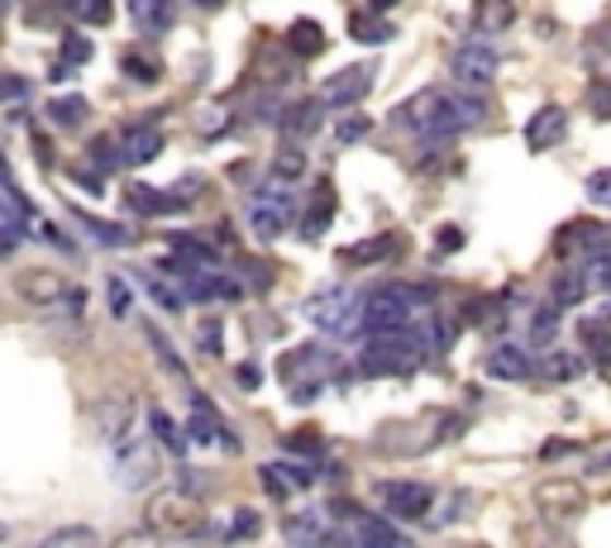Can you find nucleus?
Instances as JSON below:
<instances>
[{"label":"nucleus","instance_id":"nucleus-27","mask_svg":"<svg viewBox=\"0 0 611 548\" xmlns=\"http://www.w3.org/2000/svg\"><path fill=\"white\" fill-rule=\"evenodd\" d=\"M516 20V10H512V0H478V29L483 34H497L506 29V24Z\"/></svg>","mask_w":611,"mask_h":548},{"label":"nucleus","instance_id":"nucleus-50","mask_svg":"<svg viewBox=\"0 0 611 548\" xmlns=\"http://www.w3.org/2000/svg\"><path fill=\"white\" fill-rule=\"evenodd\" d=\"M91 58V44H86V38H68V62H86Z\"/></svg>","mask_w":611,"mask_h":548},{"label":"nucleus","instance_id":"nucleus-48","mask_svg":"<svg viewBox=\"0 0 611 548\" xmlns=\"http://www.w3.org/2000/svg\"><path fill=\"white\" fill-rule=\"evenodd\" d=\"M435 248H439V253H459V248H463V229L459 225H445V229L435 234Z\"/></svg>","mask_w":611,"mask_h":548},{"label":"nucleus","instance_id":"nucleus-23","mask_svg":"<svg viewBox=\"0 0 611 548\" xmlns=\"http://www.w3.org/2000/svg\"><path fill=\"white\" fill-rule=\"evenodd\" d=\"M282 534H287L292 544H320V539H330V529H325V515H320V511L292 515L287 525H282Z\"/></svg>","mask_w":611,"mask_h":548},{"label":"nucleus","instance_id":"nucleus-32","mask_svg":"<svg viewBox=\"0 0 611 548\" xmlns=\"http://www.w3.org/2000/svg\"><path fill=\"white\" fill-rule=\"evenodd\" d=\"M48 115H54L58 129H77V124H86V100L82 96H62V100L48 106Z\"/></svg>","mask_w":611,"mask_h":548},{"label":"nucleus","instance_id":"nucleus-6","mask_svg":"<svg viewBox=\"0 0 611 548\" xmlns=\"http://www.w3.org/2000/svg\"><path fill=\"white\" fill-rule=\"evenodd\" d=\"M110 453H115L120 487H129V491H144L153 481V473H158V458H153V449L139 439V429H134V434H125L120 443H110Z\"/></svg>","mask_w":611,"mask_h":548},{"label":"nucleus","instance_id":"nucleus-52","mask_svg":"<svg viewBox=\"0 0 611 548\" xmlns=\"http://www.w3.org/2000/svg\"><path fill=\"white\" fill-rule=\"evenodd\" d=\"M201 344L211 348V354H220V324H205V330H201Z\"/></svg>","mask_w":611,"mask_h":548},{"label":"nucleus","instance_id":"nucleus-31","mask_svg":"<svg viewBox=\"0 0 611 548\" xmlns=\"http://www.w3.org/2000/svg\"><path fill=\"white\" fill-rule=\"evenodd\" d=\"M554 334H559V306L536 310V315H530V344H536V348H550Z\"/></svg>","mask_w":611,"mask_h":548},{"label":"nucleus","instance_id":"nucleus-1","mask_svg":"<svg viewBox=\"0 0 611 548\" xmlns=\"http://www.w3.org/2000/svg\"><path fill=\"white\" fill-rule=\"evenodd\" d=\"M483 120V106L468 96H445V91H421L407 106L392 110V129H407V134H421L425 143H445L463 129H473Z\"/></svg>","mask_w":611,"mask_h":548},{"label":"nucleus","instance_id":"nucleus-45","mask_svg":"<svg viewBox=\"0 0 611 548\" xmlns=\"http://www.w3.org/2000/svg\"><path fill=\"white\" fill-rule=\"evenodd\" d=\"M254 534H258V515L239 511V515H234V525L225 529V539H254Z\"/></svg>","mask_w":611,"mask_h":548},{"label":"nucleus","instance_id":"nucleus-41","mask_svg":"<svg viewBox=\"0 0 611 548\" xmlns=\"http://www.w3.org/2000/svg\"><path fill=\"white\" fill-rule=\"evenodd\" d=\"M278 473L287 477V487H292V491H306L310 481H316V473H310L306 463H278Z\"/></svg>","mask_w":611,"mask_h":548},{"label":"nucleus","instance_id":"nucleus-44","mask_svg":"<svg viewBox=\"0 0 611 548\" xmlns=\"http://www.w3.org/2000/svg\"><path fill=\"white\" fill-rule=\"evenodd\" d=\"M125 72L139 76V82H158V62H149V58H139V53H125Z\"/></svg>","mask_w":611,"mask_h":548},{"label":"nucleus","instance_id":"nucleus-5","mask_svg":"<svg viewBox=\"0 0 611 548\" xmlns=\"http://www.w3.org/2000/svg\"><path fill=\"white\" fill-rule=\"evenodd\" d=\"M149 529L153 534H201V511H197V501H191L187 491H163V496H153V505H149Z\"/></svg>","mask_w":611,"mask_h":548},{"label":"nucleus","instance_id":"nucleus-19","mask_svg":"<svg viewBox=\"0 0 611 548\" xmlns=\"http://www.w3.org/2000/svg\"><path fill=\"white\" fill-rule=\"evenodd\" d=\"M129 15H134L139 34H149V38L173 29V5L167 0H129Z\"/></svg>","mask_w":611,"mask_h":548},{"label":"nucleus","instance_id":"nucleus-38","mask_svg":"<svg viewBox=\"0 0 611 548\" xmlns=\"http://www.w3.org/2000/svg\"><path fill=\"white\" fill-rule=\"evenodd\" d=\"M82 225H86L91 234H96V239L106 243V248H120V243L129 239V234H125L120 225H106V219H91V215H82Z\"/></svg>","mask_w":611,"mask_h":548},{"label":"nucleus","instance_id":"nucleus-54","mask_svg":"<svg viewBox=\"0 0 611 548\" xmlns=\"http://www.w3.org/2000/svg\"><path fill=\"white\" fill-rule=\"evenodd\" d=\"M15 243H20V234L0 229V258H10V253H15Z\"/></svg>","mask_w":611,"mask_h":548},{"label":"nucleus","instance_id":"nucleus-20","mask_svg":"<svg viewBox=\"0 0 611 548\" xmlns=\"http://www.w3.org/2000/svg\"><path fill=\"white\" fill-rule=\"evenodd\" d=\"M354 539H359V544H368V548H383V544H407V534H401V529L392 525V520L363 511V515L354 520Z\"/></svg>","mask_w":611,"mask_h":548},{"label":"nucleus","instance_id":"nucleus-11","mask_svg":"<svg viewBox=\"0 0 611 548\" xmlns=\"http://www.w3.org/2000/svg\"><path fill=\"white\" fill-rule=\"evenodd\" d=\"M96 434H101V443H120L125 434H134V401L129 396H106L96 406Z\"/></svg>","mask_w":611,"mask_h":548},{"label":"nucleus","instance_id":"nucleus-9","mask_svg":"<svg viewBox=\"0 0 611 548\" xmlns=\"http://www.w3.org/2000/svg\"><path fill=\"white\" fill-rule=\"evenodd\" d=\"M373 76H378V68L373 62H359V68H344V72H334L330 82H325V106H334V110H344V106H359L363 96H368V86H373Z\"/></svg>","mask_w":611,"mask_h":548},{"label":"nucleus","instance_id":"nucleus-28","mask_svg":"<svg viewBox=\"0 0 611 548\" xmlns=\"http://www.w3.org/2000/svg\"><path fill=\"white\" fill-rule=\"evenodd\" d=\"M583 296H588V277H583V272H559L554 277V306L568 310V306H578Z\"/></svg>","mask_w":611,"mask_h":548},{"label":"nucleus","instance_id":"nucleus-42","mask_svg":"<svg viewBox=\"0 0 611 548\" xmlns=\"http://www.w3.org/2000/svg\"><path fill=\"white\" fill-rule=\"evenodd\" d=\"M588 106H592L597 120H611V82H592V91H588Z\"/></svg>","mask_w":611,"mask_h":548},{"label":"nucleus","instance_id":"nucleus-39","mask_svg":"<svg viewBox=\"0 0 611 548\" xmlns=\"http://www.w3.org/2000/svg\"><path fill=\"white\" fill-rule=\"evenodd\" d=\"M368 120H363V115H344V120L340 124H334V139H340V143H359L363 134H368Z\"/></svg>","mask_w":611,"mask_h":548},{"label":"nucleus","instance_id":"nucleus-36","mask_svg":"<svg viewBox=\"0 0 611 548\" xmlns=\"http://www.w3.org/2000/svg\"><path fill=\"white\" fill-rule=\"evenodd\" d=\"M72 10H77V20L82 24H110V0H72Z\"/></svg>","mask_w":611,"mask_h":548},{"label":"nucleus","instance_id":"nucleus-4","mask_svg":"<svg viewBox=\"0 0 611 548\" xmlns=\"http://www.w3.org/2000/svg\"><path fill=\"white\" fill-rule=\"evenodd\" d=\"M497 68H502V53L487 44L483 34L463 38V44L449 53V72L459 76L463 86H473V91H483V86H492V82H497Z\"/></svg>","mask_w":611,"mask_h":548},{"label":"nucleus","instance_id":"nucleus-49","mask_svg":"<svg viewBox=\"0 0 611 548\" xmlns=\"http://www.w3.org/2000/svg\"><path fill=\"white\" fill-rule=\"evenodd\" d=\"M44 234H48V243H54V248H62V253H77V243L68 239V234H62L58 225H44Z\"/></svg>","mask_w":611,"mask_h":548},{"label":"nucleus","instance_id":"nucleus-56","mask_svg":"<svg viewBox=\"0 0 611 548\" xmlns=\"http://www.w3.org/2000/svg\"><path fill=\"white\" fill-rule=\"evenodd\" d=\"M368 5H373V10H392L397 0H368Z\"/></svg>","mask_w":611,"mask_h":548},{"label":"nucleus","instance_id":"nucleus-16","mask_svg":"<svg viewBox=\"0 0 611 548\" xmlns=\"http://www.w3.org/2000/svg\"><path fill=\"white\" fill-rule=\"evenodd\" d=\"M163 153V129H153V124H129L125 129V163H134V167H144L153 163Z\"/></svg>","mask_w":611,"mask_h":548},{"label":"nucleus","instance_id":"nucleus-29","mask_svg":"<svg viewBox=\"0 0 611 548\" xmlns=\"http://www.w3.org/2000/svg\"><path fill=\"white\" fill-rule=\"evenodd\" d=\"M349 34H354L359 44H387V38H392V24L383 15H354L349 20Z\"/></svg>","mask_w":611,"mask_h":548},{"label":"nucleus","instance_id":"nucleus-26","mask_svg":"<svg viewBox=\"0 0 611 548\" xmlns=\"http://www.w3.org/2000/svg\"><path fill=\"white\" fill-rule=\"evenodd\" d=\"M392 253H397V239H392V234H383V239H368L363 248H349V253H340V263L368 267V263H378V258H392Z\"/></svg>","mask_w":611,"mask_h":548},{"label":"nucleus","instance_id":"nucleus-34","mask_svg":"<svg viewBox=\"0 0 611 548\" xmlns=\"http://www.w3.org/2000/svg\"><path fill=\"white\" fill-rule=\"evenodd\" d=\"M302 172H306V153L302 148H282L278 163H272V177L278 181H302Z\"/></svg>","mask_w":611,"mask_h":548},{"label":"nucleus","instance_id":"nucleus-24","mask_svg":"<svg viewBox=\"0 0 611 548\" xmlns=\"http://www.w3.org/2000/svg\"><path fill=\"white\" fill-rule=\"evenodd\" d=\"M149 429H153V439H158L167 453H187V429H181L167 410H149Z\"/></svg>","mask_w":611,"mask_h":548},{"label":"nucleus","instance_id":"nucleus-22","mask_svg":"<svg viewBox=\"0 0 611 548\" xmlns=\"http://www.w3.org/2000/svg\"><path fill=\"white\" fill-rule=\"evenodd\" d=\"M287 53H296V58L325 53V29H320L316 20H296L292 29H287Z\"/></svg>","mask_w":611,"mask_h":548},{"label":"nucleus","instance_id":"nucleus-55","mask_svg":"<svg viewBox=\"0 0 611 548\" xmlns=\"http://www.w3.org/2000/svg\"><path fill=\"white\" fill-rule=\"evenodd\" d=\"M597 38H607V44H611V20H607V24H597Z\"/></svg>","mask_w":611,"mask_h":548},{"label":"nucleus","instance_id":"nucleus-53","mask_svg":"<svg viewBox=\"0 0 611 548\" xmlns=\"http://www.w3.org/2000/svg\"><path fill=\"white\" fill-rule=\"evenodd\" d=\"M239 382H244V386H258V382H263V372H258L254 362H244V368H239Z\"/></svg>","mask_w":611,"mask_h":548},{"label":"nucleus","instance_id":"nucleus-58","mask_svg":"<svg viewBox=\"0 0 611 548\" xmlns=\"http://www.w3.org/2000/svg\"><path fill=\"white\" fill-rule=\"evenodd\" d=\"M5 539H10V529H5V525H0V544H5Z\"/></svg>","mask_w":611,"mask_h":548},{"label":"nucleus","instance_id":"nucleus-47","mask_svg":"<svg viewBox=\"0 0 611 548\" xmlns=\"http://www.w3.org/2000/svg\"><path fill=\"white\" fill-rule=\"evenodd\" d=\"M149 296H153V301H158L163 310H181V296H177V291H173V286H167V282H158V277L149 282Z\"/></svg>","mask_w":611,"mask_h":548},{"label":"nucleus","instance_id":"nucleus-37","mask_svg":"<svg viewBox=\"0 0 611 548\" xmlns=\"http://www.w3.org/2000/svg\"><path fill=\"white\" fill-rule=\"evenodd\" d=\"M583 277H588V286H597V291H611V253H592Z\"/></svg>","mask_w":611,"mask_h":548},{"label":"nucleus","instance_id":"nucleus-14","mask_svg":"<svg viewBox=\"0 0 611 548\" xmlns=\"http://www.w3.org/2000/svg\"><path fill=\"white\" fill-rule=\"evenodd\" d=\"M530 372H536V362H530L526 348H516V344H497L487 354V377H497V382H526Z\"/></svg>","mask_w":611,"mask_h":548},{"label":"nucleus","instance_id":"nucleus-13","mask_svg":"<svg viewBox=\"0 0 611 548\" xmlns=\"http://www.w3.org/2000/svg\"><path fill=\"white\" fill-rule=\"evenodd\" d=\"M330 219H334V181L320 177V181H316V201L306 205V219H302V239L316 243L320 234L330 229Z\"/></svg>","mask_w":611,"mask_h":548},{"label":"nucleus","instance_id":"nucleus-43","mask_svg":"<svg viewBox=\"0 0 611 548\" xmlns=\"http://www.w3.org/2000/svg\"><path fill=\"white\" fill-rule=\"evenodd\" d=\"M287 449H292V453H306V458H320L325 443H320L316 429H302V434H292V439H287Z\"/></svg>","mask_w":611,"mask_h":548},{"label":"nucleus","instance_id":"nucleus-8","mask_svg":"<svg viewBox=\"0 0 611 548\" xmlns=\"http://www.w3.org/2000/svg\"><path fill=\"white\" fill-rule=\"evenodd\" d=\"M378 501L401 520H421L435 505V491L425 487V481H401L397 477V481H378Z\"/></svg>","mask_w":611,"mask_h":548},{"label":"nucleus","instance_id":"nucleus-17","mask_svg":"<svg viewBox=\"0 0 611 548\" xmlns=\"http://www.w3.org/2000/svg\"><path fill=\"white\" fill-rule=\"evenodd\" d=\"M125 201L134 205L139 215H177V211H187V205H181V195H173V191H153V187H144V181H139V187H129Z\"/></svg>","mask_w":611,"mask_h":548},{"label":"nucleus","instance_id":"nucleus-51","mask_svg":"<svg viewBox=\"0 0 611 548\" xmlns=\"http://www.w3.org/2000/svg\"><path fill=\"white\" fill-rule=\"evenodd\" d=\"M330 515H334V520H359L363 511H359L354 501H334V505H330Z\"/></svg>","mask_w":611,"mask_h":548},{"label":"nucleus","instance_id":"nucleus-25","mask_svg":"<svg viewBox=\"0 0 611 548\" xmlns=\"http://www.w3.org/2000/svg\"><path fill=\"white\" fill-rule=\"evenodd\" d=\"M583 354H550V358H540V377L544 382H574V377H583Z\"/></svg>","mask_w":611,"mask_h":548},{"label":"nucleus","instance_id":"nucleus-15","mask_svg":"<svg viewBox=\"0 0 611 548\" xmlns=\"http://www.w3.org/2000/svg\"><path fill=\"white\" fill-rule=\"evenodd\" d=\"M330 354H325L320 344H310V348H296V354L282 362V377H287V382H296V377L306 372V382H325V377H330Z\"/></svg>","mask_w":611,"mask_h":548},{"label":"nucleus","instance_id":"nucleus-10","mask_svg":"<svg viewBox=\"0 0 611 548\" xmlns=\"http://www.w3.org/2000/svg\"><path fill=\"white\" fill-rule=\"evenodd\" d=\"M15 291H20V301H30V306H58V301H68V296H72V286H68L62 272L30 267V272H20Z\"/></svg>","mask_w":611,"mask_h":548},{"label":"nucleus","instance_id":"nucleus-2","mask_svg":"<svg viewBox=\"0 0 611 548\" xmlns=\"http://www.w3.org/2000/svg\"><path fill=\"white\" fill-rule=\"evenodd\" d=\"M306 320L330 338L359 334L363 330V291H354V286H330V291L306 301Z\"/></svg>","mask_w":611,"mask_h":548},{"label":"nucleus","instance_id":"nucleus-46","mask_svg":"<svg viewBox=\"0 0 611 548\" xmlns=\"http://www.w3.org/2000/svg\"><path fill=\"white\" fill-rule=\"evenodd\" d=\"M588 195H592V205H607L611 211V172H592L588 177Z\"/></svg>","mask_w":611,"mask_h":548},{"label":"nucleus","instance_id":"nucleus-7","mask_svg":"<svg viewBox=\"0 0 611 548\" xmlns=\"http://www.w3.org/2000/svg\"><path fill=\"white\" fill-rule=\"evenodd\" d=\"M411 296L407 286H378V291H363V330H392V324L411 320Z\"/></svg>","mask_w":611,"mask_h":548},{"label":"nucleus","instance_id":"nucleus-18","mask_svg":"<svg viewBox=\"0 0 611 548\" xmlns=\"http://www.w3.org/2000/svg\"><path fill=\"white\" fill-rule=\"evenodd\" d=\"M320 110H325V100H292V106L282 110V134L287 139H310L320 129Z\"/></svg>","mask_w":611,"mask_h":548},{"label":"nucleus","instance_id":"nucleus-40","mask_svg":"<svg viewBox=\"0 0 611 548\" xmlns=\"http://www.w3.org/2000/svg\"><path fill=\"white\" fill-rule=\"evenodd\" d=\"M258 481H263V491L272 496V501H287V496H292V487H287V477L278 473V463H268V467H263V477H258Z\"/></svg>","mask_w":611,"mask_h":548},{"label":"nucleus","instance_id":"nucleus-21","mask_svg":"<svg viewBox=\"0 0 611 548\" xmlns=\"http://www.w3.org/2000/svg\"><path fill=\"white\" fill-rule=\"evenodd\" d=\"M536 501L550 515H568V511H578V505H583V491L574 487V481H544V487L536 491Z\"/></svg>","mask_w":611,"mask_h":548},{"label":"nucleus","instance_id":"nucleus-35","mask_svg":"<svg viewBox=\"0 0 611 548\" xmlns=\"http://www.w3.org/2000/svg\"><path fill=\"white\" fill-rule=\"evenodd\" d=\"M149 344H153V348H158V358H163V368H167V372H173V377H187V362H181V358H177V348H173V344H167V338H163L158 330H153V324H149Z\"/></svg>","mask_w":611,"mask_h":548},{"label":"nucleus","instance_id":"nucleus-33","mask_svg":"<svg viewBox=\"0 0 611 548\" xmlns=\"http://www.w3.org/2000/svg\"><path fill=\"white\" fill-rule=\"evenodd\" d=\"M106 306L115 320H129V310H134V291H129L125 277H106Z\"/></svg>","mask_w":611,"mask_h":548},{"label":"nucleus","instance_id":"nucleus-30","mask_svg":"<svg viewBox=\"0 0 611 548\" xmlns=\"http://www.w3.org/2000/svg\"><path fill=\"white\" fill-rule=\"evenodd\" d=\"M72 544L96 548V544H101V534H96V529H86V525H62V529H54V534H44V548H72Z\"/></svg>","mask_w":611,"mask_h":548},{"label":"nucleus","instance_id":"nucleus-3","mask_svg":"<svg viewBox=\"0 0 611 548\" xmlns=\"http://www.w3.org/2000/svg\"><path fill=\"white\" fill-rule=\"evenodd\" d=\"M292 215H296V201H292V191L282 187V181H268V187L254 191V201H249V225H254V234H258L263 243L278 239V234L292 225Z\"/></svg>","mask_w":611,"mask_h":548},{"label":"nucleus","instance_id":"nucleus-12","mask_svg":"<svg viewBox=\"0 0 611 548\" xmlns=\"http://www.w3.org/2000/svg\"><path fill=\"white\" fill-rule=\"evenodd\" d=\"M564 134H568V110L564 106H540L536 115H530V124H526V143L536 153L554 148V143H564Z\"/></svg>","mask_w":611,"mask_h":548},{"label":"nucleus","instance_id":"nucleus-57","mask_svg":"<svg viewBox=\"0 0 611 548\" xmlns=\"http://www.w3.org/2000/svg\"><path fill=\"white\" fill-rule=\"evenodd\" d=\"M607 467H611V453H607V458H602V463H597V473H607Z\"/></svg>","mask_w":611,"mask_h":548}]
</instances>
